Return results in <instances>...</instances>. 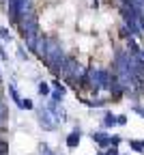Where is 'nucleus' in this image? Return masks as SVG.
I'll list each match as a JSON object with an SVG mask.
<instances>
[{"instance_id": "obj_16", "label": "nucleus", "mask_w": 144, "mask_h": 155, "mask_svg": "<svg viewBox=\"0 0 144 155\" xmlns=\"http://www.w3.org/2000/svg\"><path fill=\"white\" fill-rule=\"evenodd\" d=\"M138 19H140V28L144 30V15H138Z\"/></svg>"}, {"instance_id": "obj_15", "label": "nucleus", "mask_w": 144, "mask_h": 155, "mask_svg": "<svg viewBox=\"0 0 144 155\" xmlns=\"http://www.w3.org/2000/svg\"><path fill=\"white\" fill-rule=\"evenodd\" d=\"M5 116H7V110H5L2 106H0V121H2V119H5Z\"/></svg>"}, {"instance_id": "obj_10", "label": "nucleus", "mask_w": 144, "mask_h": 155, "mask_svg": "<svg viewBox=\"0 0 144 155\" xmlns=\"http://www.w3.org/2000/svg\"><path fill=\"white\" fill-rule=\"evenodd\" d=\"M0 37H2V41H11V32L7 28H0Z\"/></svg>"}, {"instance_id": "obj_18", "label": "nucleus", "mask_w": 144, "mask_h": 155, "mask_svg": "<svg viewBox=\"0 0 144 155\" xmlns=\"http://www.w3.org/2000/svg\"><path fill=\"white\" fill-rule=\"evenodd\" d=\"M123 155H129V153H123Z\"/></svg>"}, {"instance_id": "obj_3", "label": "nucleus", "mask_w": 144, "mask_h": 155, "mask_svg": "<svg viewBox=\"0 0 144 155\" xmlns=\"http://www.w3.org/2000/svg\"><path fill=\"white\" fill-rule=\"evenodd\" d=\"M90 138L97 142V147H99V149H108V147H110V134H108V131H103V129L93 131V134H90Z\"/></svg>"}, {"instance_id": "obj_5", "label": "nucleus", "mask_w": 144, "mask_h": 155, "mask_svg": "<svg viewBox=\"0 0 144 155\" xmlns=\"http://www.w3.org/2000/svg\"><path fill=\"white\" fill-rule=\"evenodd\" d=\"M116 125V114H112L110 110L103 114V121H101V127L103 129H110V127H114Z\"/></svg>"}, {"instance_id": "obj_14", "label": "nucleus", "mask_w": 144, "mask_h": 155, "mask_svg": "<svg viewBox=\"0 0 144 155\" xmlns=\"http://www.w3.org/2000/svg\"><path fill=\"white\" fill-rule=\"evenodd\" d=\"M22 108L30 110V108H32V101H30V99H24V101H22Z\"/></svg>"}, {"instance_id": "obj_4", "label": "nucleus", "mask_w": 144, "mask_h": 155, "mask_svg": "<svg viewBox=\"0 0 144 155\" xmlns=\"http://www.w3.org/2000/svg\"><path fill=\"white\" fill-rule=\"evenodd\" d=\"M80 138H82L80 131H77V129H73V131L67 136V147H69V149H77V147H80Z\"/></svg>"}, {"instance_id": "obj_8", "label": "nucleus", "mask_w": 144, "mask_h": 155, "mask_svg": "<svg viewBox=\"0 0 144 155\" xmlns=\"http://www.w3.org/2000/svg\"><path fill=\"white\" fill-rule=\"evenodd\" d=\"M127 121H129V119H127V114H118V116H116V125H118V127H125Z\"/></svg>"}, {"instance_id": "obj_2", "label": "nucleus", "mask_w": 144, "mask_h": 155, "mask_svg": "<svg viewBox=\"0 0 144 155\" xmlns=\"http://www.w3.org/2000/svg\"><path fill=\"white\" fill-rule=\"evenodd\" d=\"M9 15L11 22H19V17L24 15V0H9Z\"/></svg>"}, {"instance_id": "obj_7", "label": "nucleus", "mask_w": 144, "mask_h": 155, "mask_svg": "<svg viewBox=\"0 0 144 155\" xmlns=\"http://www.w3.org/2000/svg\"><path fill=\"white\" fill-rule=\"evenodd\" d=\"M129 149H131V151H136V153H144L142 140H129Z\"/></svg>"}, {"instance_id": "obj_1", "label": "nucleus", "mask_w": 144, "mask_h": 155, "mask_svg": "<svg viewBox=\"0 0 144 155\" xmlns=\"http://www.w3.org/2000/svg\"><path fill=\"white\" fill-rule=\"evenodd\" d=\"M39 121H41V125H43L45 129H54L56 125H58V119L50 112V108H43V110H39Z\"/></svg>"}, {"instance_id": "obj_9", "label": "nucleus", "mask_w": 144, "mask_h": 155, "mask_svg": "<svg viewBox=\"0 0 144 155\" xmlns=\"http://www.w3.org/2000/svg\"><path fill=\"white\" fill-rule=\"evenodd\" d=\"M120 142H123L120 136H116V134H114V136H110V147H118Z\"/></svg>"}, {"instance_id": "obj_12", "label": "nucleus", "mask_w": 144, "mask_h": 155, "mask_svg": "<svg viewBox=\"0 0 144 155\" xmlns=\"http://www.w3.org/2000/svg\"><path fill=\"white\" fill-rule=\"evenodd\" d=\"M133 112H136V114H140V116H142V119H144V106H140V104H136V106H133Z\"/></svg>"}, {"instance_id": "obj_17", "label": "nucleus", "mask_w": 144, "mask_h": 155, "mask_svg": "<svg viewBox=\"0 0 144 155\" xmlns=\"http://www.w3.org/2000/svg\"><path fill=\"white\" fill-rule=\"evenodd\" d=\"M97 155H106V151H103V149H101V151H99V153H97Z\"/></svg>"}, {"instance_id": "obj_11", "label": "nucleus", "mask_w": 144, "mask_h": 155, "mask_svg": "<svg viewBox=\"0 0 144 155\" xmlns=\"http://www.w3.org/2000/svg\"><path fill=\"white\" fill-rule=\"evenodd\" d=\"M47 93H50V86H47L45 82H41V84H39V95H47Z\"/></svg>"}, {"instance_id": "obj_19", "label": "nucleus", "mask_w": 144, "mask_h": 155, "mask_svg": "<svg viewBox=\"0 0 144 155\" xmlns=\"http://www.w3.org/2000/svg\"><path fill=\"white\" fill-rule=\"evenodd\" d=\"M142 147H144V140H142Z\"/></svg>"}, {"instance_id": "obj_13", "label": "nucleus", "mask_w": 144, "mask_h": 155, "mask_svg": "<svg viewBox=\"0 0 144 155\" xmlns=\"http://www.w3.org/2000/svg\"><path fill=\"white\" fill-rule=\"evenodd\" d=\"M106 155H120L118 153V147H108L106 149Z\"/></svg>"}, {"instance_id": "obj_6", "label": "nucleus", "mask_w": 144, "mask_h": 155, "mask_svg": "<svg viewBox=\"0 0 144 155\" xmlns=\"http://www.w3.org/2000/svg\"><path fill=\"white\" fill-rule=\"evenodd\" d=\"M54 86H56V91H54V95H52V97H54V101H60V99L65 97V93H67V91H65V86L60 84V82H54Z\"/></svg>"}]
</instances>
